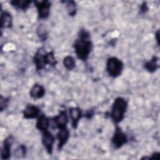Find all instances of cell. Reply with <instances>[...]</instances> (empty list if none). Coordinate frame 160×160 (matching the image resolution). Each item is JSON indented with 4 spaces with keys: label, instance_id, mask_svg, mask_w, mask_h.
<instances>
[{
    "label": "cell",
    "instance_id": "cell-11",
    "mask_svg": "<svg viewBox=\"0 0 160 160\" xmlns=\"http://www.w3.org/2000/svg\"><path fill=\"white\" fill-rule=\"evenodd\" d=\"M39 115V108L33 104H28L23 111V117L26 119H34Z\"/></svg>",
    "mask_w": 160,
    "mask_h": 160
},
{
    "label": "cell",
    "instance_id": "cell-2",
    "mask_svg": "<svg viewBox=\"0 0 160 160\" xmlns=\"http://www.w3.org/2000/svg\"><path fill=\"white\" fill-rule=\"evenodd\" d=\"M127 107L128 103L124 98L119 97L114 99L110 113L111 118L114 123L118 124L123 120Z\"/></svg>",
    "mask_w": 160,
    "mask_h": 160
},
{
    "label": "cell",
    "instance_id": "cell-14",
    "mask_svg": "<svg viewBox=\"0 0 160 160\" xmlns=\"http://www.w3.org/2000/svg\"><path fill=\"white\" fill-rule=\"evenodd\" d=\"M50 119L44 114L39 115L36 124V128L41 132L48 130L49 126H50Z\"/></svg>",
    "mask_w": 160,
    "mask_h": 160
},
{
    "label": "cell",
    "instance_id": "cell-5",
    "mask_svg": "<svg viewBox=\"0 0 160 160\" xmlns=\"http://www.w3.org/2000/svg\"><path fill=\"white\" fill-rule=\"evenodd\" d=\"M111 141L114 147L116 149H119L127 143L128 137L119 127L116 126Z\"/></svg>",
    "mask_w": 160,
    "mask_h": 160
},
{
    "label": "cell",
    "instance_id": "cell-20",
    "mask_svg": "<svg viewBox=\"0 0 160 160\" xmlns=\"http://www.w3.org/2000/svg\"><path fill=\"white\" fill-rule=\"evenodd\" d=\"M37 34L42 41H46L48 38V32L43 25H39L37 28Z\"/></svg>",
    "mask_w": 160,
    "mask_h": 160
},
{
    "label": "cell",
    "instance_id": "cell-12",
    "mask_svg": "<svg viewBox=\"0 0 160 160\" xmlns=\"http://www.w3.org/2000/svg\"><path fill=\"white\" fill-rule=\"evenodd\" d=\"M69 116L71 120V124L74 129L78 127L79 121L82 116L81 111L78 107H73L69 108Z\"/></svg>",
    "mask_w": 160,
    "mask_h": 160
},
{
    "label": "cell",
    "instance_id": "cell-1",
    "mask_svg": "<svg viewBox=\"0 0 160 160\" xmlns=\"http://www.w3.org/2000/svg\"><path fill=\"white\" fill-rule=\"evenodd\" d=\"M73 47L78 58L83 61H86L88 59L92 49V42L90 40L89 32L81 29Z\"/></svg>",
    "mask_w": 160,
    "mask_h": 160
},
{
    "label": "cell",
    "instance_id": "cell-3",
    "mask_svg": "<svg viewBox=\"0 0 160 160\" xmlns=\"http://www.w3.org/2000/svg\"><path fill=\"white\" fill-rule=\"evenodd\" d=\"M124 68L123 62L116 57L108 58L106 62V71L112 78H117L120 76Z\"/></svg>",
    "mask_w": 160,
    "mask_h": 160
},
{
    "label": "cell",
    "instance_id": "cell-4",
    "mask_svg": "<svg viewBox=\"0 0 160 160\" xmlns=\"http://www.w3.org/2000/svg\"><path fill=\"white\" fill-rule=\"evenodd\" d=\"M46 54L47 52L43 48H39L35 53L33 58V62L36 66V71H38L43 69L48 64Z\"/></svg>",
    "mask_w": 160,
    "mask_h": 160
},
{
    "label": "cell",
    "instance_id": "cell-8",
    "mask_svg": "<svg viewBox=\"0 0 160 160\" xmlns=\"http://www.w3.org/2000/svg\"><path fill=\"white\" fill-rule=\"evenodd\" d=\"M13 141L14 138L12 136H9L4 139L1 152V158L2 159H9L11 157V149Z\"/></svg>",
    "mask_w": 160,
    "mask_h": 160
},
{
    "label": "cell",
    "instance_id": "cell-26",
    "mask_svg": "<svg viewBox=\"0 0 160 160\" xmlns=\"http://www.w3.org/2000/svg\"><path fill=\"white\" fill-rule=\"evenodd\" d=\"M159 30L156 32V35H155V37H156V41H157V42H158V44H159Z\"/></svg>",
    "mask_w": 160,
    "mask_h": 160
},
{
    "label": "cell",
    "instance_id": "cell-16",
    "mask_svg": "<svg viewBox=\"0 0 160 160\" xmlns=\"http://www.w3.org/2000/svg\"><path fill=\"white\" fill-rule=\"evenodd\" d=\"M158 61L159 59L157 56H153L151 60L144 63V68L149 72H155L159 67Z\"/></svg>",
    "mask_w": 160,
    "mask_h": 160
},
{
    "label": "cell",
    "instance_id": "cell-17",
    "mask_svg": "<svg viewBox=\"0 0 160 160\" xmlns=\"http://www.w3.org/2000/svg\"><path fill=\"white\" fill-rule=\"evenodd\" d=\"M10 3L15 8L25 11L29 8L31 4V1L28 0H14L11 1Z\"/></svg>",
    "mask_w": 160,
    "mask_h": 160
},
{
    "label": "cell",
    "instance_id": "cell-15",
    "mask_svg": "<svg viewBox=\"0 0 160 160\" xmlns=\"http://www.w3.org/2000/svg\"><path fill=\"white\" fill-rule=\"evenodd\" d=\"M12 25V18L11 14L8 11L1 12V28H10Z\"/></svg>",
    "mask_w": 160,
    "mask_h": 160
},
{
    "label": "cell",
    "instance_id": "cell-22",
    "mask_svg": "<svg viewBox=\"0 0 160 160\" xmlns=\"http://www.w3.org/2000/svg\"><path fill=\"white\" fill-rule=\"evenodd\" d=\"M9 102V99L6 98L1 96L0 97V109L1 111H4L8 106Z\"/></svg>",
    "mask_w": 160,
    "mask_h": 160
},
{
    "label": "cell",
    "instance_id": "cell-25",
    "mask_svg": "<svg viewBox=\"0 0 160 160\" xmlns=\"http://www.w3.org/2000/svg\"><path fill=\"white\" fill-rule=\"evenodd\" d=\"M159 155H160V153L159 152H154V153H153L152 155H151V156L150 157H149L148 159H159Z\"/></svg>",
    "mask_w": 160,
    "mask_h": 160
},
{
    "label": "cell",
    "instance_id": "cell-13",
    "mask_svg": "<svg viewBox=\"0 0 160 160\" xmlns=\"http://www.w3.org/2000/svg\"><path fill=\"white\" fill-rule=\"evenodd\" d=\"M29 94L31 97L34 99H39L42 98L45 94V89L44 88L39 84H35L31 88Z\"/></svg>",
    "mask_w": 160,
    "mask_h": 160
},
{
    "label": "cell",
    "instance_id": "cell-21",
    "mask_svg": "<svg viewBox=\"0 0 160 160\" xmlns=\"http://www.w3.org/2000/svg\"><path fill=\"white\" fill-rule=\"evenodd\" d=\"M26 154V148L24 145L21 144L19 145L14 151V155L17 158H22Z\"/></svg>",
    "mask_w": 160,
    "mask_h": 160
},
{
    "label": "cell",
    "instance_id": "cell-23",
    "mask_svg": "<svg viewBox=\"0 0 160 160\" xmlns=\"http://www.w3.org/2000/svg\"><path fill=\"white\" fill-rule=\"evenodd\" d=\"M140 11L142 13H145L148 11V7L146 2H144L140 7Z\"/></svg>",
    "mask_w": 160,
    "mask_h": 160
},
{
    "label": "cell",
    "instance_id": "cell-19",
    "mask_svg": "<svg viewBox=\"0 0 160 160\" xmlns=\"http://www.w3.org/2000/svg\"><path fill=\"white\" fill-rule=\"evenodd\" d=\"M66 9L68 12V14L70 16H74L76 14V4L73 1H65Z\"/></svg>",
    "mask_w": 160,
    "mask_h": 160
},
{
    "label": "cell",
    "instance_id": "cell-18",
    "mask_svg": "<svg viewBox=\"0 0 160 160\" xmlns=\"http://www.w3.org/2000/svg\"><path fill=\"white\" fill-rule=\"evenodd\" d=\"M63 64L68 70H72L76 66V62L73 57L67 56L63 59Z\"/></svg>",
    "mask_w": 160,
    "mask_h": 160
},
{
    "label": "cell",
    "instance_id": "cell-10",
    "mask_svg": "<svg viewBox=\"0 0 160 160\" xmlns=\"http://www.w3.org/2000/svg\"><path fill=\"white\" fill-rule=\"evenodd\" d=\"M70 135V132L67 127L59 128L57 133V139H58V148L59 150H61L63 146L67 143Z\"/></svg>",
    "mask_w": 160,
    "mask_h": 160
},
{
    "label": "cell",
    "instance_id": "cell-24",
    "mask_svg": "<svg viewBox=\"0 0 160 160\" xmlns=\"http://www.w3.org/2000/svg\"><path fill=\"white\" fill-rule=\"evenodd\" d=\"M93 114H94V111L93 110H89L85 114V116L88 119H91L92 118V116H93Z\"/></svg>",
    "mask_w": 160,
    "mask_h": 160
},
{
    "label": "cell",
    "instance_id": "cell-7",
    "mask_svg": "<svg viewBox=\"0 0 160 160\" xmlns=\"http://www.w3.org/2000/svg\"><path fill=\"white\" fill-rule=\"evenodd\" d=\"M55 142V137L48 130L42 132V144L49 154H51L53 151V144Z\"/></svg>",
    "mask_w": 160,
    "mask_h": 160
},
{
    "label": "cell",
    "instance_id": "cell-9",
    "mask_svg": "<svg viewBox=\"0 0 160 160\" xmlns=\"http://www.w3.org/2000/svg\"><path fill=\"white\" fill-rule=\"evenodd\" d=\"M53 124L55 128H62L67 127L68 117L66 111H61L59 113L52 118Z\"/></svg>",
    "mask_w": 160,
    "mask_h": 160
},
{
    "label": "cell",
    "instance_id": "cell-6",
    "mask_svg": "<svg viewBox=\"0 0 160 160\" xmlns=\"http://www.w3.org/2000/svg\"><path fill=\"white\" fill-rule=\"evenodd\" d=\"M34 4L38 10L39 19L48 18L50 13L51 2L49 1H36Z\"/></svg>",
    "mask_w": 160,
    "mask_h": 160
}]
</instances>
